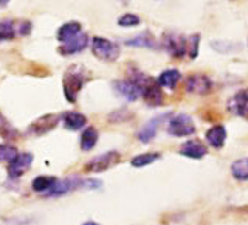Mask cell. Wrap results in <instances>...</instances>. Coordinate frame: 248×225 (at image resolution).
<instances>
[{"instance_id": "23", "label": "cell", "mask_w": 248, "mask_h": 225, "mask_svg": "<svg viewBox=\"0 0 248 225\" xmlns=\"http://www.w3.org/2000/svg\"><path fill=\"white\" fill-rule=\"evenodd\" d=\"M231 174L236 180H248V157H242L232 161Z\"/></svg>"}, {"instance_id": "28", "label": "cell", "mask_w": 248, "mask_h": 225, "mask_svg": "<svg viewBox=\"0 0 248 225\" xmlns=\"http://www.w3.org/2000/svg\"><path fill=\"white\" fill-rule=\"evenodd\" d=\"M14 36H16V28L13 25V22L10 20L0 22V42L11 41Z\"/></svg>"}, {"instance_id": "29", "label": "cell", "mask_w": 248, "mask_h": 225, "mask_svg": "<svg viewBox=\"0 0 248 225\" xmlns=\"http://www.w3.org/2000/svg\"><path fill=\"white\" fill-rule=\"evenodd\" d=\"M132 118V112L127 107H121L118 111H115L112 113H108V121L110 123H123V121H129Z\"/></svg>"}, {"instance_id": "2", "label": "cell", "mask_w": 248, "mask_h": 225, "mask_svg": "<svg viewBox=\"0 0 248 225\" xmlns=\"http://www.w3.org/2000/svg\"><path fill=\"white\" fill-rule=\"evenodd\" d=\"M84 82L85 76L79 65H72L67 70L62 80V89H64V95L68 103H75L81 89L84 87Z\"/></svg>"}, {"instance_id": "4", "label": "cell", "mask_w": 248, "mask_h": 225, "mask_svg": "<svg viewBox=\"0 0 248 225\" xmlns=\"http://www.w3.org/2000/svg\"><path fill=\"white\" fill-rule=\"evenodd\" d=\"M120 160H121V155L118 151H108L89 160L85 163L84 169H85V173H104V171L118 165Z\"/></svg>"}, {"instance_id": "34", "label": "cell", "mask_w": 248, "mask_h": 225, "mask_svg": "<svg viewBox=\"0 0 248 225\" xmlns=\"http://www.w3.org/2000/svg\"><path fill=\"white\" fill-rule=\"evenodd\" d=\"M6 5H8V0H2V2H0V8H6Z\"/></svg>"}, {"instance_id": "24", "label": "cell", "mask_w": 248, "mask_h": 225, "mask_svg": "<svg viewBox=\"0 0 248 225\" xmlns=\"http://www.w3.org/2000/svg\"><path fill=\"white\" fill-rule=\"evenodd\" d=\"M160 157H161L160 152H144V154H138V155H135V157L130 160V165L134 166V168H144L147 165H151V163L157 161Z\"/></svg>"}, {"instance_id": "18", "label": "cell", "mask_w": 248, "mask_h": 225, "mask_svg": "<svg viewBox=\"0 0 248 225\" xmlns=\"http://www.w3.org/2000/svg\"><path fill=\"white\" fill-rule=\"evenodd\" d=\"M180 78H182V75L177 68H169V70H165V72L160 73V76L157 78V82L160 84V87H166V89L174 90L177 87L178 81H180Z\"/></svg>"}, {"instance_id": "6", "label": "cell", "mask_w": 248, "mask_h": 225, "mask_svg": "<svg viewBox=\"0 0 248 225\" xmlns=\"http://www.w3.org/2000/svg\"><path fill=\"white\" fill-rule=\"evenodd\" d=\"M161 45L174 58H183L188 53V39L178 33H174V31L163 34Z\"/></svg>"}, {"instance_id": "22", "label": "cell", "mask_w": 248, "mask_h": 225, "mask_svg": "<svg viewBox=\"0 0 248 225\" xmlns=\"http://www.w3.org/2000/svg\"><path fill=\"white\" fill-rule=\"evenodd\" d=\"M56 180L58 178L53 176H39L31 182V188H33V191H36V193L46 194L53 188V185L56 183Z\"/></svg>"}, {"instance_id": "5", "label": "cell", "mask_w": 248, "mask_h": 225, "mask_svg": "<svg viewBox=\"0 0 248 225\" xmlns=\"http://www.w3.org/2000/svg\"><path fill=\"white\" fill-rule=\"evenodd\" d=\"M166 130L174 137H188L196 132V124H194L189 115L178 113V115H174L169 118Z\"/></svg>"}, {"instance_id": "10", "label": "cell", "mask_w": 248, "mask_h": 225, "mask_svg": "<svg viewBox=\"0 0 248 225\" xmlns=\"http://www.w3.org/2000/svg\"><path fill=\"white\" fill-rule=\"evenodd\" d=\"M34 157L31 152H22V154H17V157H16L11 163L10 166H8V176L10 178H19L20 176H23L30 169L31 163H33Z\"/></svg>"}, {"instance_id": "17", "label": "cell", "mask_w": 248, "mask_h": 225, "mask_svg": "<svg viewBox=\"0 0 248 225\" xmlns=\"http://www.w3.org/2000/svg\"><path fill=\"white\" fill-rule=\"evenodd\" d=\"M206 142L213 147H216V149H220L225 142H227V129L222 124H216V126H213L206 132Z\"/></svg>"}, {"instance_id": "31", "label": "cell", "mask_w": 248, "mask_h": 225, "mask_svg": "<svg viewBox=\"0 0 248 225\" xmlns=\"http://www.w3.org/2000/svg\"><path fill=\"white\" fill-rule=\"evenodd\" d=\"M199 41H200V34H194L188 39V53L189 58L196 59L199 54Z\"/></svg>"}, {"instance_id": "7", "label": "cell", "mask_w": 248, "mask_h": 225, "mask_svg": "<svg viewBox=\"0 0 248 225\" xmlns=\"http://www.w3.org/2000/svg\"><path fill=\"white\" fill-rule=\"evenodd\" d=\"M84 182L85 178H81L79 176H72V177H65L62 180H56V183L53 185V188L45 194V197H59V196H65V194L76 191L79 188H84Z\"/></svg>"}, {"instance_id": "12", "label": "cell", "mask_w": 248, "mask_h": 225, "mask_svg": "<svg viewBox=\"0 0 248 225\" xmlns=\"http://www.w3.org/2000/svg\"><path fill=\"white\" fill-rule=\"evenodd\" d=\"M170 113H163V115H157V116H154L152 120H149L147 123L143 124V128L138 130V140L141 143H149L152 142V140L155 138V135H157V132H158V128H160V124L165 121L168 116Z\"/></svg>"}, {"instance_id": "19", "label": "cell", "mask_w": 248, "mask_h": 225, "mask_svg": "<svg viewBox=\"0 0 248 225\" xmlns=\"http://www.w3.org/2000/svg\"><path fill=\"white\" fill-rule=\"evenodd\" d=\"M129 47H143V48H157L158 44L155 41V37L149 33V31H144V33L138 34L132 39H127L126 42H124Z\"/></svg>"}, {"instance_id": "20", "label": "cell", "mask_w": 248, "mask_h": 225, "mask_svg": "<svg viewBox=\"0 0 248 225\" xmlns=\"http://www.w3.org/2000/svg\"><path fill=\"white\" fill-rule=\"evenodd\" d=\"M87 124V116L81 112H67L64 115V126L68 130L82 129Z\"/></svg>"}, {"instance_id": "21", "label": "cell", "mask_w": 248, "mask_h": 225, "mask_svg": "<svg viewBox=\"0 0 248 225\" xmlns=\"http://www.w3.org/2000/svg\"><path fill=\"white\" fill-rule=\"evenodd\" d=\"M98 137H99V134H98L96 128L87 126V128L84 129L82 135H81V149L85 151V152L92 151L93 147L96 146V143H98Z\"/></svg>"}, {"instance_id": "30", "label": "cell", "mask_w": 248, "mask_h": 225, "mask_svg": "<svg viewBox=\"0 0 248 225\" xmlns=\"http://www.w3.org/2000/svg\"><path fill=\"white\" fill-rule=\"evenodd\" d=\"M140 22H141V19H140L137 14L127 13V14H123L118 19V25L120 27H137L140 25Z\"/></svg>"}, {"instance_id": "26", "label": "cell", "mask_w": 248, "mask_h": 225, "mask_svg": "<svg viewBox=\"0 0 248 225\" xmlns=\"http://www.w3.org/2000/svg\"><path fill=\"white\" fill-rule=\"evenodd\" d=\"M213 50H216L217 53L220 54H228L232 51H237L239 50V45L234 42H223V41H213L211 42Z\"/></svg>"}, {"instance_id": "35", "label": "cell", "mask_w": 248, "mask_h": 225, "mask_svg": "<svg viewBox=\"0 0 248 225\" xmlns=\"http://www.w3.org/2000/svg\"><path fill=\"white\" fill-rule=\"evenodd\" d=\"M82 225H99V224H96V222H93V221H87V222H84Z\"/></svg>"}, {"instance_id": "1", "label": "cell", "mask_w": 248, "mask_h": 225, "mask_svg": "<svg viewBox=\"0 0 248 225\" xmlns=\"http://www.w3.org/2000/svg\"><path fill=\"white\" fill-rule=\"evenodd\" d=\"M149 78L151 76H147L143 72H140V70L134 68V70H130L129 78H126V80L115 81L113 82V89L124 99L137 101L140 96H141L143 89H144L146 82L149 81Z\"/></svg>"}, {"instance_id": "33", "label": "cell", "mask_w": 248, "mask_h": 225, "mask_svg": "<svg viewBox=\"0 0 248 225\" xmlns=\"http://www.w3.org/2000/svg\"><path fill=\"white\" fill-rule=\"evenodd\" d=\"M101 186H103V183L99 180H93V178H85V182H84V188H87V190H96V188H101Z\"/></svg>"}, {"instance_id": "25", "label": "cell", "mask_w": 248, "mask_h": 225, "mask_svg": "<svg viewBox=\"0 0 248 225\" xmlns=\"http://www.w3.org/2000/svg\"><path fill=\"white\" fill-rule=\"evenodd\" d=\"M17 147L13 146V145H6V143H2L0 145V161H13L16 157H17Z\"/></svg>"}, {"instance_id": "13", "label": "cell", "mask_w": 248, "mask_h": 225, "mask_svg": "<svg viewBox=\"0 0 248 225\" xmlns=\"http://www.w3.org/2000/svg\"><path fill=\"white\" fill-rule=\"evenodd\" d=\"M141 96L144 99V103L151 107H158L163 104V92H161V87L160 84L154 80V78H149V81L146 82L144 89H143V93Z\"/></svg>"}, {"instance_id": "3", "label": "cell", "mask_w": 248, "mask_h": 225, "mask_svg": "<svg viewBox=\"0 0 248 225\" xmlns=\"http://www.w3.org/2000/svg\"><path fill=\"white\" fill-rule=\"evenodd\" d=\"M90 47L92 53L103 61H116L120 56V45L113 41H108L106 37L95 36L92 39Z\"/></svg>"}, {"instance_id": "14", "label": "cell", "mask_w": 248, "mask_h": 225, "mask_svg": "<svg viewBox=\"0 0 248 225\" xmlns=\"http://www.w3.org/2000/svg\"><path fill=\"white\" fill-rule=\"evenodd\" d=\"M178 152H180V155H183V157L199 160V159L205 157V155L208 154V149H206V146L200 142V140H188V142H185L180 146Z\"/></svg>"}, {"instance_id": "32", "label": "cell", "mask_w": 248, "mask_h": 225, "mask_svg": "<svg viewBox=\"0 0 248 225\" xmlns=\"http://www.w3.org/2000/svg\"><path fill=\"white\" fill-rule=\"evenodd\" d=\"M19 33H20L22 36H28V34L31 33V22H28V20H22V22L19 23Z\"/></svg>"}, {"instance_id": "15", "label": "cell", "mask_w": 248, "mask_h": 225, "mask_svg": "<svg viewBox=\"0 0 248 225\" xmlns=\"http://www.w3.org/2000/svg\"><path fill=\"white\" fill-rule=\"evenodd\" d=\"M87 45H89V36L85 33H81L78 37L72 39V41L62 44L58 48V51L62 54V56H72V54L84 51L87 48Z\"/></svg>"}, {"instance_id": "9", "label": "cell", "mask_w": 248, "mask_h": 225, "mask_svg": "<svg viewBox=\"0 0 248 225\" xmlns=\"http://www.w3.org/2000/svg\"><path fill=\"white\" fill-rule=\"evenodd\" d=\"M61 120V115H53V113H48V115H42L39 116L37 120H34L33 123L28 126V134L31 135H44L46 132L53 130L54 128L58 126V123Z\"/></svg>"}, {"instance_id": "16", "label": "cell", "mask_w": 248, "mask_h": 225, "mask_svg": "<svg viewBox=\"0 0 248 225\" xmlns=\"http://www.w3.org/2000/svg\"><path fill=\"white\" fill-rule=\"evenodd\" d=\"M81 33H82V25L79 22H67L58 30L56 37L61 44H65L68 41H72V39L78 37Z\"/></svg>"}, {"instance_id": "27", "label": "cell", "mask_w": 248, "mask_h": 225, "mask_svg": "<svg viewBox=\"0 0 248 225\" xmlns=\"http://www.w3.org/2000/svg\"><path fill=\"white\" fill-rule=\"evenodd\" d=\"M0 135H2L5 140H11V138L19 137L17 129H14L11 124L3 118V115H0Z\"/></svg>"}, {"instance_id": "8", "label": "cell", "mask_w": 248, "mask_h": 225, "mask_svg": "<svg viewBox=\"0 0 248 225\" xmlns=\"http://www.w3.org/2000/svg\"><path fill=\"white\" fill-rule=\"evenodd\" d=\"M185 89L188 93H196V95H206L213 89V81L206 75L194 73L186 78Z\"/></svg>"}, {"instance_id": "11", "label": "cell", "mask_w": 248, "mask_h": 225, "mask_svg": "<svg viewBox=\"0 0 248 225\" xmlns=\"http://www.w3.org/2000/svg\"><path fill=\"white\" fill-rule=\"evenodd\" d=\"M228 111L240 116V118L248 120V89L236 92L228 99Z\"/></svg>"}]
</instances>
